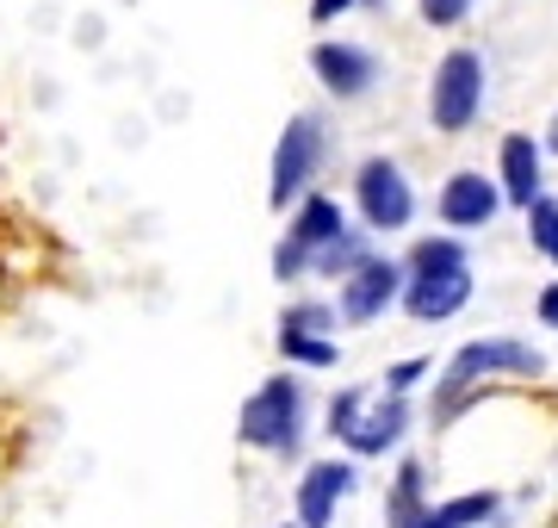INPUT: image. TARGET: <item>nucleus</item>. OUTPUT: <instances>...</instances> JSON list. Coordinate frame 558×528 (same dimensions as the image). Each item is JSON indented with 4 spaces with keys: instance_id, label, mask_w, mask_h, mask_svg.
<instances>
[{
    "instance_id": "1",
    "label": "nucleus",
    "mask_w": 558,
    "mask_h": 528,
    "mask_svg": "<svg viewBox=\"0 0 558 528\" xmlns=\"http://www.w3.org/2000/svg\"><path fill=\"white\" fill-rule=\"evenodd\" d=\"M403 262V292L398 311L410 324H447L472 305L478 292V274H472V249L453 230H435V237H416V243L398 255Z\"/></svg>"
},
{
    "instance_id": "2",
    "label": "nucleus",
    "mask_w": 558,
    "mask_h": 528,
    "mask_svg": "<svg viewBox=\"0 0 558 528\" xmlns=\"http://www.w3.org/2000/svg\"><path fill=\"white\" fill-rule=\"evenodd\" d=\"M546 373V355L521 336H472L447 355V367L435 373V405H428V423L447 429L459 410L472 405L490 380H539Z\"/></svg>"
},
{
    "instance_id": "3",
    "label": "nucleus",
    "mask_w": 558,
    "mask_h": 528,
    "mask_svg": "<svg viewBox=\"0 0 558 528\" xmlns=\"http://www.w3.org/2000/svg\"><path fill=\"white\" fill-rule=\"evenodd\" d=\"M304 429H311V392L292 367L267 373L236 410V442L255 447V454H274V460H299Z\"/></svg>"
},
{
    "instance_id": "4",
    "label": "nucleus",
    "mask_w": 558,
    "mask_h": 528,
    "mask_svg": "<svg viewBox=\"0 0 558 528\" xmlns=\"http://www.w3.org/2000/svg\"><path fill=\"white\" fill-rule=\"evenodd\" d=\"M484 100H490V57L472 50V44H453L428 75V131L465 137L484 119Z\"/></svg>"
},
{
    "instance_id": "5",
    "label": "nucleus",
    "mask_w": 558,
    "mask_h": 528,
    "mask_svg": "<svg viewBox=\"0 0 558 528\" xmlns=\"http://www.w3.org/2000/svg\"><path fill=\"white\" fill-rule=\"evenodd\" d=\"M329 112H292L286 131L274 137V163H267V205L274 212H292V205L317 187L323 163H329Z\"/></svg>"
},
{
    "instance_id": "6",
    "label": "nucleus",
    "mask_w": 558,
    "mask_h": 528,
    "mask_svg": "<svg viewBox=\"0 0 558 528\" xmlns=\"http://www.w3.org/2000/svg\"><path fill=\"white\" fill-rule=\"evenodd\" d=\"M348 205H354L366 237H403L416 224V181L403 175L398 156H360Z\"/></svg>"
},
{
    "instance_id": "7",
    "label": "nucleus",
    "mask_w": 558,
    "mask_h": 528,
    "mask_svg": "<svg viewBox=\"0 0 558 528\" xmlns=\"http://www.w3.org/2000/svg\"><path fill=\"white\" fill-rule=\"evenodd\" d=\"M311 82H317L336 106H360V100L379 94L385 57L360 38H317L311 44Z\"/></svg>"
},
{
    "instance_id": "8",
    "label": "nucleus",
    "mask_w": 558,
    "mask_h": 528,
    "mask_svg": "<svg viewBox=\"0 0 558 528\" xmlns=\"http://www.w3.org/2000/svg\"><path fill=\"white\" fill-rule=\"evenodd\" d=\"M398 292H403V262L398 255H366V262L348 274V280L336 286V317L341 329H366L379 324L385 311H398Z\"/></svg>"
},
{
    "instance_id": "9",
    "label": "nucleus",
    "mask_w": 558,
    "mask_h": 528,
    "mask_svg": "<svg viewBox=\"0 0 558 528\" xmlns=\"http://www.w3.org/2000/svg\"><path fill=\"white\" fill-rule=\"evenodd\" d=\"M502 212H509V205H502V187H497V175H484V168H453V175L435 187V218H440V230H453V237L490 230Z\"/></svg>"
},
{
    "instance_id": "10",
    "label": "nucleus",
    "mask_w": 558,
    "mask_h": 528,
    "mask_svg": "<svg viewBox=\"0 0 558 528\" xmlns=\"http://www.w3.org/2000/svg\"><path fill=\"white\" fill-rule=\"evenodd\" d=\"M360 491V460L336 454V460H311L299 472V491H292V528H336V509Z\"/></svg>"
},
{
    "instance_id": "11",
    "label": "nucleus",
    "mask_w": 558,
    "mask_h": 528,
    "mask_svg": "<svg viewBox=\"0 0 558 528\" xmlns=\"http://www.w3.org/2000/svg\"><path fill=\"white\" fill-rule=\"evenodd\" d=\"M410 429H416V405L403 398V392H379L373 386V398H366V410L354 417V429H348V460H385V454H398L403 442H410Z\"/></svg>"
},
{
    "instance_id": "12",
    "label": "nucleus",
    "mask_w": 558,
    "mask_h": 528,
    "mask_svg": "<svg viewBox=\"0 0 558 528\" xmlns=\"http://www.w3.org/2000/svg\"><path fill=\"white\" fill-rule=\"evenodd\" d=\"M497 187H502V205H509V212H527V205L546 193V149H539L534 131H502Z\"/></svg>"
},
{
    "instance_id": "13",
    "label": "nucleus",
    "mask_w": 558,
    "mask_h": 528,
    "mask_svg": "<svg viewBox=\"0 0 558 528\" xmlns=\"http://www.w3.org/2000/svg\"><path fill=\"white\" fill-rule=\"evenodd\" d=\"M348 224H354V218H348V205H341L336 193H317V187H311V193L292 205V224H286V237H292L299 249H311V255H317V249L336 243Z\"/></svg>"
},
{
    "instance_id": "14",
    "label": "nucleus",
    "mask_w": 558,
    "mask_h": 528,
    "mask_svg": "<svg viewBox=\"0 0 558 528\" xmlns=\"http://www.w3.org/2000/svg\"><path fill=\"white\" fill-rule=\"evenodd\" d=\"M428 467L422 460H398V479H391V491H385V528H422V516H428Z\"/></svg>"
},
{
    "instance_id": "15",
    "label": "nucleus",
    "mask_w": 558,
    "mask_h": 528,
    "mask_svg": "<svg viewBox=\"0 0 558 528\" xmlns=\"http://www.w3.org/2000/svg\"><path fill=\"white\" fill-rule=\"evenodd\" d=\"M497 516H502V491H459V497L428 504L422 528H490Z\"/></svg>"
},
{
    "instance_id": "16",
    "label": "nucleus",
    "mask_w": 558,
    "mask_h": 528,
    "mask_svg": "<svg viewBox=\"0 0 558 528\" xmlns=\"http://www.w3.org/2000/svg\"><path fill=\"white\" fill-rule=\"evenodd\" d=\"M366 255H373V237H366L360 224H348V230H341L336 243L311 255V274H317V280H329V286H341L360 262H366Z\"/></svg>"
},
{
    "instance_id": "17",
    "label": "nucleus",
    "mask_w": 558,
    "mask_h": 528,
    "mask_svg": "<svg viewBox=\"0 0 558 528\" xmlns=\"http://www.w3.org/2000/svg\"><path fill=\"white\" fill-rule=\"evenodd\" d=\"M279 343V361L286 367H304V373H323V367L341 361V343L336 336H292V329H274Z\"/></svg>"
},
{
    "instance_id": "18",
    "label": "nucleus",
    "mask_w": 558,
    "mask_h": 528,
    "mask_svg": "<svg viewBox=\"0 0 558 528\" xmlns=\"http://www.w3.org/2000/svg\"><path fill=\"white\" fill-rule=\"evenodd\" d=\"M521 224H527V249H534L546 267H558V193H539V200L521 212Z\"/></svg>"
},
{
    "instance_id": "19",
    "label": "nucleus",
    "mask_w": 558,
    "mask_h": 528,
    "mask_svg": "<svg viewBox=\"0 0 558 528\" xmlns=\"http://www.w3.org/2000/svg\"><path fill=\"white\" fill-rule=\"evenodd\" d=\"M279 329H292V336H336L341 317H336V305H323V299H292V305L279 311Z\"/></svg>"
},
{
    "instance_id": "20",
    "label": "nucleus",
    "mask_w": 558,
    "mask_h": 528,
    "mask_svg": "<svg viewBox=\"0 0 558 528\" xmlns=\"http://www.w3.org/2000/svg\"><path fill=\"white\" fill-rule=\"evenodd\" d=\"M366 398H373V386H341L336 398H329V410H323L329 442H348V429H354V417L366 410Z\"/></svg>"
},
{
    "instance_id": "21",
    "label": "nucleus",
    "mask_w": 558,
    "mask_h": 528,
    "mask_svg": "<svg viewBox=\"0 0 558 528\" xmlns=\"http://www.w3.org/2000/svg\"><path fill=\"white\" fill-rule=\"evenodd\" d=\"M416 13L428 32H459V25L478 13V0H416Z\"/></svg>"
},
{
    "instance_id": "22",
    "label": "nucleus",
    "mask_w": 558,
    "mask_h": 528,
    "mask_svg": "<svg viewBox=\"0 0 558 528\" xmlns=\"http://www.w3.org/2000/svg\"><path fill=\"white\" fill-rule=\"evenodd\" d=\"M422 380H435V355H410V361H398L391 373H385V392H403V398H410Z\"/></svg>"
},
{
    "instance_id": "23",
    "label": "nucleus",
    "mask_w": 558,
    "mask_h": 528,
    "mask_svg": "<svg viewBox=\"0 0 558 528\" xmlns=\"http://www.w3.org/2000/svg\"><path fill=\"white\" fill-rule=\"evenodd\" d=\"M304 274H311V249H299L292 237H279L274 243V280L292 286V280H304Z\"/></svg>"
},
{
    "instance_id": "24",
    "label": "nucleus",
    "mask_w": 558,
    "mask_h": 528,
    "mask_svg": "<svg viewBox=\"0 0 558 528\" xmlns=\"http://www.w3.org/2000/svg\"><path fill=\"white\" fill-rule=\"evenodd\" d=\"M534 324L539 329H558V280H546L534 292Z\"/></svg>"
},
{
    "instance_id": "25",
    "label": "nucleus",
    "mask_w": 558,
    "mask_h": 528,
    "mask_svg": "<svg viewBox=\"0 0 558 528\" xmlns=\"http://www.w3.org/2000/svg\"><path fill=\"white\" fill-rule=\"evenodd\" d=\"M341 13H354V0H311V25H336Z\"/></svg>"
},
{
    "instance_id": "26",
    "label": "nucleus",
    "mask_w": 558,
    "mask_h": 528,
    "mask_svg": "<svg viewBox=\"0 0 558 528\" xmlns=\"http://www.w3.org/2000/svg\"><path fill=\"white\" fill-rule=\"evenodd\" d=\"M539 149H546V156H558V112L546 119V137H539Z\"/></svg>"
},
{
    "instance_id": "27",
    "label": "nucleus",
    "mask_w": 558,
    "mask_h": 528,
    "mask_svg": "<svg viewBox=\"0 0 558 528\" xmlns=\"http://www.w3.org/2000/svg\"><path fill=\"white\" fill-rule=\"evenodd\" d=\"M354 7H366V13H385V0H354Z\"/></svg>"
},
{
    "instance_id": "28",
    "label": "nucleus",
    "mask_w": 558,
    "mask_h": 528,
    "mask_svg": "<svg viewBox=\"0 0 558 528\" xmlns=\"http://www.w3.org/2000/svg\"><path fill=\"white\" fill-rule=\"evenodd\" d=\"M286 528H292V523H286Z\"/></svg>"
}]
</instances>
